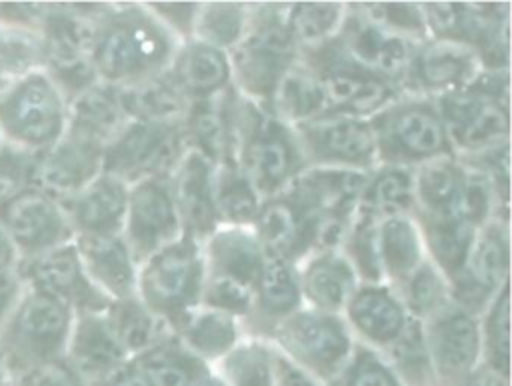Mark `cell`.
<instances>
[{
  "label": "cell",
  "mask_w": 512,
  "mask_h": 386,
  "mask_svg": "<svg viewBox=\"0 0 512 386\" xmlns=\"http://www.w3.org/2000/svg\"><path fill=\"white\" fill-rule=\"evenodd\" d=\"M180 42L144 2H104L92 46L100 82L122 88L168 70Z\"/></svg>",
  "instance_id": "obj_1"
},
{
  "label": "cell",
  "mask_w": 512,
  "mask_h": 386,
  "mask_svg": "<svg viewBox=\"0 0 512 386\" xmlns=\"http://www.w3.org/2000/svg\"><path fill=\"white\" fill-rule=\"evenodd\" d=\"M286 8V2H252L246 34L228 52L232 88L262 108L280 78L298 60L286 26Z\"/></svg>",
  "instance_id": "obj_2"
},
{
  "label": "cell",
  "mask_w": 512,
  "mask_h": 386,
  "mask_svg": "<svg viewBox=\"0 0 512 386\" xmlns=\"http://www.w3.org/2000/svg\"><path fill=\"white\" fill-rule=\"evenodd\" d=\"M74 310L64 302L26 288L0 326V368L18 376L66 354Z\"/></svg>",
  "instance_id": "obj_3"
},
{
  "label": "cell",
  "mask_w": 512,
  "mask_h": 386,
  "mask_svg": "<svg viewBox=\"0 0 512 386\" xmlns=\"http://www.w3.org/2000/svg\"><path fill=\"white\" fill-rule=\"evenodd\" d=\"M456 156L510 140V70H482L458 90L434 98Z\"/></svg>",
  "instance_id": "obj_4"
},
{
  "label": "cell",
  "mask_w": 512,
  "mask_h": 386,
  "mask_svg": "<svg viewBox=\"0 0 512 386\" xmlns=\"http://www.w3.org/2000/svg\"><path fill=\"white\" fill-rule=\"evenodd\" d=\"M234 162L262 200L280 194L306 168L292 128L240 96Z\"/></svg>",
  "instance_id": "obj_5"
},
{
  "label": "cell",
  "mask_w": 512,
  "mask_h": 386,
  "mask_svg": "<svg viewBox=\"0 0 512 386\" xmlns=\"http://www.w3.org/2000/svg\"><path fill=\"white\" fill-rule=\"evenodd\" d=\"M68 100L44 68H34L0 88V140L42 154L66 132Z\"/></svg>",
  "instance_id": "obj_6"
},
{
  "label": "cell",
  "mask_w": 512,
  "mask_h": 386,
  "mask_svg": "<svg viewBox=\"0 0 512 386\" xmlns=\"http://www.w3.org/2000/svg\"><path fill=\"white\" fill-rule=\"evenodd\" d=\"M204 284L202 246L182 234L138 264L136 296L172 334L200 306Z\"/></svg>",
  "instance_id": "obj_7"
},
{
  "label": "cell",
  "mask_w": 512,
  "mask_h": 386,
  "mask_svg": "<svg viewBox=\"0 0 512 386\" xmlns=\"http://www.w3.org/2000/svg\"><path fill=\"white\" fill-rule=\"evenodd\" d=\"M368 120L376 140L378 164L416 168L454 154L432 98L400 94Z\"/></svg>",
  "instance_id": "obj_8"
},
{
  "label": "cell",
  "mask_w": 512,
  "mask_h": 386,
  "mask_svg": "<svg viewBox=\"0 0 512 386\" xmlns=\"http://www.w3.org/2000/svg\"><path fill=\"white\" fill-rule=\"evenodd\" d=\"M268 342L324 386L342 372L356 348V340L340 314H326L306 306L278 324Z\"/></svg>",
  "instance_id": "obj_9"
},
{
  "label": "cell",
  "mask_w": 512,
  "mask_h": 386,
  "mask_svg": "<svg viewBox=\"0 0 512 386\" xmlns=\"http://www.w3.org/2000/svg\"><path fill=\"white\" fill-rule=\"evenodd\" d=\"M186 148L182 122L128 120L106 144L102 172L128 186L142 180L168 178Z\"/></svg>",
  "instance_id": "obj_10"
},
{
  "label": "cell",
  "mask_w": 512,
  "mask_h": 386,
  "mask_svg": "<svg viewBox=\"0 0 512 386\" xmlns=\"http://www.w3.org/2000/svg\"><path fill=\"white\" fill-rule=\"evenodd\" d=\"M326 48L342 62L378 76L402 92L416 44L374 22L362 2H346L342 24Z\"/></svg>",
  "instance_id": "obj_11"
},
{
  "label": "cell",
  "mask_w": 512,
  "mask_h": 386,
  "mask_svg": "<svg viewBox=\"0 0 512 386\" xmlns=\"http://www.w3.org/2000/svg\"><path fill=\"white\" fill-rule=\"evenodd\" d=\"M306 166L370 172L378 166L368 118L326 112L292 128Z\"/></svg>",
  "instance_id": "obj_12"
},
{
  "label": "cell",
  "mask_w": 512,
  "mask_h": 386,
  "mask_svg": "<svg viewBox=\"0 0 512 386\" xmlns=\"http://www.w3.org/2000/svg\"><path fill=\"white\" fill-rule=\"evenodd\" d=\"M510 284V220L492 218L474 238L464 270L450 282V298L480 318L494 296Z\"/></svg>",
  "instance_id": "obj_13"
},
{
  "label": "cell",
  "mask_w": 512,
  "mask_h": 386,
  "mask_svg": "<svg viewBox=\"0 0 512 386\" xmlns=\"http://www.w3.org/2000/svg\"><path fill=\"white\" fill-rule=\"evenodd\" d=\"M438 386H462L482 364L480 320L454 302L422 322Z\"/></svg>",
  "instance_id": "obj_14"
},
{
  "label": "cell",
  "mask_w": 512,
  "mask_h": 386,
  "mask_svg": "<svg viewBox=\"0 0 512 386\" xmlns=\"http://www.w3.org/2000/svg\"><path fill=\"white\" fill-rule=\"evenodd\" d=\"M182 234L168 178H152L128 186L126 216L120 236L136 264L176 242Z\"/></svg>",
  "instance_id": "obj_15"
},
{
  "label": "cell",
  "mask_w": 512,
  "mask_h": 386,
  "mask_svg": "<svg viewBox=\"0 0 512 386\" xmlns=\"http://www.w3.org/2000/svg\"><path fill=\"white\" fill-rule=\"evenodd\" d=\"M0 222L16 248L18 260H28L74 242L62 202L34 186L0 208Z\"/></svg>",
  "instance_id": "obj_16"
},
{
  "label": "cell",
  "mask_w": 512,
  "mask_h": 386,
  "mask_svg": "<svg viewBox=\"0 0 512 386\" xmlns=\"http://www.w3.org/2000/svg\"><path fill=\"white\" fill-rule=\"evenodd\" d=\"M298 58L320 76L328 112L372 118L402 94L394 84L342 62L326 46Z\"/></svg>",
  "instance_id": "obj_17"
},
{
  "label": "cell",
  "mask_w": 512,
  "mask_h": 386,
  "mask_svg": "<svg viewBox=\"0 0 512 386\" xmlns=\"http://www.w3.org/2000/svg\"><path fill=\"white\" fill-rule=\"evenodd\" d=\"M482 62L474 48L456 40L428 38L416 44L402 94L438 98L470 86L482 72Z\"/></svg>",
  "instance_id": "obj_18"
},
{
  "label": "cell",
  "mask_w": 512,
  "mask_h": 386,
  "mask_svg": "<svg viewBox=\"0 0 512 386\" xmlns=\"http://www.w3.org/2000/svg\"><path fill=\"white\" fill-rule=\"evenodd\" d=\"M16 270L26 288L64 302L74 314L104 312L110 306V300L88 280L74 242L18 260Z\"/></svg>",
  "instance_id": "obj_19"
},
{
  "label": "cell",
  "mask_w": 512,
  "mask_h": 386,
  "mask_svg": "<svg viewBox=\"0 0 512 386\" xmlns=\"http://www.w3.org/2000/svg\"><path fill=\"white\" fill-rule=\"evenodd\" d=\"M102 156L100 144L64 132L54 146L36 156L34 188L64 202L102 172Z\"/></svg>",
  "instance_id": "obj_20"
},
{
  "label": "cell",
  "mask_w": 512,
  "mask_h": 386,
  "mask_svg": "<svg viewBox=\"0 0 512 386\" xmlns=\"http://www.w3.org/2000/svg\"><path fill=\"white\" fill-rule=\"evenodd\" d=\"M368 172L306 166L282 190L310 220L320 216H354Z\"/></svg>",
  "instance_id": "obj_21"
},
{
  "label": "cell",
  "mask_w": 512,
  "mask_h": 386,
  "mask_svg": "<svg viewBox=\"0 0 512 386\" xmlns=\"http://www.w3.org/2000/svg\"><path fill=\"white\" fill-rule=\"evenodd\" d=\"M238 108L240 94L232 86L216 96L192 100L182 118L186 146L206 156L212 164L234 162Z\"/></svg>",
  "instance_id": "obj_22"
},
{
  "label": "cell",
  "mask_w": 512,
  "mask_h": 386,
  "mask_svg": "<svg viewBox=\"0 0 512 386\" xmlns=\"http://www.w3.org/2000/svg\"><path fill=\"white\" fill-rule=\"evenodd\" d=\"M342 318L356 344L382 352L402 334L412 316H408L394 288L376 282L358 284Z\"/></svg>",
  "instance_id": "obj_23"
},
{
  "label": "cell",
  "mask_w": 512,
  "mask_h": 386,
  "mask_svg": "<svg viewBox=\"0 0 512 386\" xmlns=\"http://www.w3.org/2000/svg\"><path fill=\"white\" fill-rule=\"evenodd\" d=\"M214 166L216 164H212L200 152L186 148L168 176V186L180 216L182 232L198 242L220 226L212 198Z\"/></svg>",
  "instance_id": "obj_24"
},
{
  "label": "cell",
  "mask_w": 512,
  "mask_h": 386,
  "mask_svg": "<svg viewBox=\"0 0 512 386\" xmlns=\"http://www.w3.org/2000/svg\"><path fill=\"white\" fill-rule=\"evenodd\" d=\"M128 202V184L112 174L100 172L72 198L64 200V212L76 236L122 234Z\"/></svg>",
  "instance_id": "obj_25"
},
{
  "label": "cell",
  "mask_w": 512,
  "mask_h": 386,
  "mask_svg": "<svg viewBox=\"0 0 512 386\" xmlns=\"http://www.w3.org/2000/svg\"><path fill=\"white\" fill-rule=\"evenodd\" d=\"M302 306L304 302L296 266L284 260L266 258L262 274L254 288L252 308L242 320V330L248 336L268 340L274 328Z\"/></svg>",
  "instance_id": "obj_26"
},
{
  "label": "cell",
  "mask_w": 512,
  "mask_h": 386,
  "mask_svg": "<svg viewBox=\"0 0 512 386\" xmlns=\"http://www.w3.org/2000/svg\"><path fill=\"white\" fill-rule=\"evenodd\" d=\"M312 220L284 194L262 200L252 230L266 258L300 264L310 254Z\"/></svg>",
  "instance_id": "obj_27"
},
{
  "label": "cell",
  "mask_w": 512,
  "mask_h": 386,
  "mask_svg": "<svg viewBox=\"0 0 512 386\" xmlns=\"http://www.w3.org/2000/svg\"><path fill=\"white\" fill-rule=\"evenodd\" d=\"M204 274L256 288L266 256L252 226H218L202 242Z\"/></svg>",
  "instance_id": "obj_28"
},
{
  "label": "cell",
  "mask_w": 512,
  "mask_h": 386,
  "mask_svg": "<svg viewBox=\"0 0 512 386\" xmlns=\"http://www.w3.org/2000/svg\"><path fill=\"white\" fill-rule=\"evenodd\" d=\"M74 246L88 280L110 302L136 294L138 264L120 234L76 236Z\"/></svg>",
  "instance_id": "obj_29"
},
{
  "label": "cell",
  "mask_w": 512,
  "mask_h": 386,
  "mask_svg": "<svg viewBox=\"0 0 512 386\" xmlns=\"http://www.w3.org/2000/svg\"><path fill=\"white\" fill-rule=\"evenodd\" d=\"M302 302L306 308L340 314L360 280L342 252H316L296 264Z\"/></svg>",
  "instance_id": "obj_30"
},
{
  "label": "cell",
  "mask_w": 512,
  "mask_h": 386,
  "mask_svg": "<svg viewBox=\"0 0 512 386\" xmlns=\"http://www.w3.org/2000/svg\"><path fill=\"white\" fill-rule=\"evenodd\" d=\"M64 358L90 384L130 356L114 336L104 312H84L74 314Z\"/></svg>",
  "instance_id": "obj_31"
},
{
  "label": "cell",
  "mask_w": 512,
  "mask_h": 386,
  "mask_svg": "<svg viewBox=\"0 0 512 386\" xmlns=\"http://www.w3.org/2000/svg\"><path fill=\"white\" fill-rule=\"evenodd\" d=\"M168 74L188 102L216 96L232 86L228 52L198 40H188L178 46Z\"/></svg>",
  "instance_id": "obj_32"
},
{
  "label": "cell",
  "mask_w": 512,
  "mask_h": 386,
  "mask_svg": "<svg viewBox=\"0 0 512 386\" xmlns=\"http://www.w3.org/2000/svg\"><path fill=\"white\" fill-rule=\"evenodd\" d=\"M264 110L288 128L326 114V96L316 70L298 58L276 84Z\"/></svg>",
  "instance_id": "obj_33"
},
{
  "label": "cell",
  "mask_w": 512,
  "mask_h": 386,
  "mask_svg": "<svg viewBox=\"0 0 512 386\" xmlns=\"http://www.w3.org/2000/svg\"><path fill=\"white\" fill-rule=\"evenodd\" d=\"M128 122L116 88L96 82L68 100L66 132L106 148V144Z\"/></svg>",
  "instance_id": "obj_34"
},
{
  "label": "cell",
  "mask_w": 512,
  "mask_h": 386,
  "mask_svg": "<svg viewBox=\"0 0 512 386\" xmlns=\"http://www.w3.org/2000/svg\"><path fill=\"white\" fill-rule=\"evenodd\" d=\"M376 250L382 284L400 286L424 260V244L414 216H392L378 220Z\"/></svg>",
  "instance_id": "obj_35"
},
{
  "label": "cell",
  "mask_w": 512,
  "mask_h": 386,
  "mask_svg": "<svg viewBox=\"0 0 512 386\" xmlns=\"http://www.w3.org/2000/svg\"><path fill=\"white\" fill-rule=\"evenodd\" d=\"M426 258L452 282L466 264L476 232L470 222L460 214H438V216H414Z\"/></svg>",
  "instance_id": "obj_36"
},
{
  "label": "cell",
  "mask_w": 512,
  "mask_h": 386,
  "mask_svg": "<svg viewBox=\"0 0 512 386\" xmlns=\"http://www.w3.org/2000/svg\"><path fill=\"white\" fill-rule=\"evenodd\" d=\"M180 344L212 366L244 336L242 322L230 314L198 306L174 332Z\"/></svg>",
  "instance_id": "obj_37"
},
{
  "label": "cell",
  "mask_w": 512,
  "mask_h": 386,
  "mask_svg": "<svg viewBox=\"0 0 512 386\" xmlns=\"http://www.w3.org/2000/svg\"><path fill=\"white\" fill-rule=\"evenodd\" d=\"M464 164L456 154L440 156L414 168V216L458 214Z\"/></svg>",
  "instance_id": "obj_38"
},
{
  "label": "cell",
  "mask_w": 512,
  "mask_h": 386,
  "mask_svg": "<svg viewBox=\"0 0 512 386\" xmlns=\"http://www.w3.org/2000/svg\"><path fill=\"white\" fill-rule=\"evenodd\" d=\"M116 94L128 120L182 122L190 104L170 78L168 70L158 76L116 88Z\"/></svg>",
  "instance_id": "obj_39"
},
{
  "label": "cell",
  "mask_w": 512,
  "mask_h": 386,
  "mask_svg": "<svg viewBox=\"0 0 512 386\" xmlns=\"http://www.w3.org/2000/svg\"><path fill=\"white\" fill-rule=\"evenodd\" d=\"M358 208L378 220L392 216H414V168L378 164L368 172Z\"/></svg>",
  "instance_id": "obj_40"
},
{
  "label": "cell",
  "mask_w": 512,
  "mask_h": 386,
  "mask_svg": "<svg viewBox=\"0 0 512 386\" xmlns=\"http://www.w3.org/2000/svg\"><path fill=\"white\" fill-rule=\"evenodd\" d=\"M104 314L114 336L130 358L140 356L148 348L172 336V330L158 316H154L136 294L122 300H112Z\"/></svg>",
  "instance_id": "obj_41"
},
{
  "label": "cell",
  "mask_w": 512,
  "mask_h": 386,
  "mask_svg": "<svg viewBox=\"0 0 512 386\" xmlns=\"http://www.w3.org/2000/svg\"><path fill=\"white\" fill-rule=\"evenodd\" d=\"M214 210L220 226H252L262 198L236 162L214 166Z\"/></svg>",
  "instance_id": "obj_42"
},
{
  "label": "cell",
  "mask_w": 512,
  "mask_h": 386,
  "mask_svg": "<svg viewBox=\"0 0 512 386\" xmlns=\"http://www.w3.org/2000/svg\"><path fill=\"white\" fill-rule=\"evenodd\" d=\"M210 368L224 386H272L274 346L264 338L244 334L238 344Z\"/></svg>",
  "instance_id": "obj_43"
},
{
  "label": "cell",
  "mask_w": 512,
  "mask_h": 386,
  "mask_svg": "<svg viewBox=\"0 0 512 386\" xmlns=\"http://www.w3.org/2000/svg\"><path fill=\"white\" fill-rule=\"evenodd\" d=\"M346 2H290L286 26L298 56L330 44L342 24Z\"/></svg>",
  "instance_id": "obj_44"
},
{
  "label": "cell",
  "mask_w": 512,
  "mask_h": 386,
  "mask_svg": "<svg viewBox=\"0 0 512 386\" xmlns=\"http://www.w3.org/2000/svg\"><path fill=\"white\" fill-rule=\"evenodd\" d=\"M252 2H198L192 40L230 52L246 34Z\"/></svg>",
  "instance_id": "obj_45"
},
{
  "label": "cell",
  "mask_w": 512,
  "mask_h": 386,
  "mask_svg": "<svg viewBox=\"0 0 512 386\" xmlns=\"http://www.w3.org/2000/svg\"><path fill=\"white\" fill-rule=\"evenodd\" d=\"M152 386H188L200 372L210 368L188 352L172 334L134 358Z\"/></svg>",
  "instance_id": "obj_46"
},
{
  "label": "cell",
  "mask_w": 512,
  "mask_h": 386,
  "mask_svg": "<svg viewBox=\"0 0 512 386\" xmlns=\"http://www.w3.org/2000/svg\"><path fill=\"white\" fill-rule=\"evenodd\" d=\"M380 356L402 386H438L420 320L410 318L402 334Z\"/></svg>",
  "instance_id": "obj_47"
},
{
  "label": "cell",
  "mask_w": 512,
  "mask_h": 386,
  "mask_svg": "<svg viewBox=\"0 0 512 386\" xmlns=\"http://www.w3.org/2000/svg\"><path fill=\"white\" fill-rule=\"evenodd\" d=\"M394 290L408 316L420 322L452 302L448 278L428 258Z\"/></svg>",
  "instance_id": "obj_48"
},
{
  "label": "cell",
  "mask_w": 512,
  "mask_h": 386,
  "mask_svg": "<svg viewBox=\"0 0 512 386\" xmlns=\"http://www.w3.org/2000/svg\"><path fill=\"white\" fill-rule=\"evenodd\" d=\"M478 320L482 366L510 378V284L494 296Z\"/></svg>",
  "instance_id": "obj_49"
},
{
  "label": "cell",
  "mask_w": 512,
  "mask_h": 386,
  "mask_svg": "<svg viewBox=\"0 0 512 386\" xmlns=\"http://www.w3.org/2000/svg\"><path fill=\"white\" fill-rule=\"evenodd\" d=\"M376 230H378V218L358 208L340 248V252L352 264L360 284L382 282L380 266H378V250H376Z\"/></svg>",
  "instance_id": "obj_50"
},
{
  "label": "cell",
  "mask_w": 512,
  "mask_h": 386,
  "mask_svg": "<svg viewBox=\"0 0 512 386\" xmlns=\"http://www.w3.org/2000/svg\"><path fill=\"white\" fill-rule=\"evenodd\" d=\"M366 14L386 30L420 44L428 40L422 2H362Z\"/></svg>",
  "instance_id": "obj_51"
},
{
  "label": "cell",
  "mask_w": 512,
  "mask_h": 386,
  "mask_svg": "<svg viewBox=\"0 0 512 386\" xmlns=\"http://www.w3.org/2000/svg\"><path fill=\"white\" fill-rule=\"evenodd\" d=\"M328 386H402L380 352L356 344L342 372Z\"/></svg>",
  "instance_id": "obj_52"
},
{
  "label": "cell",
  "mask_w": 512,
  "mask_h": 386,
  "mask_svg": "<svg viewBox=\"0 0 512 386\" xmlns=\"http://www.w3.org/2000/svg\"><path fill=\"white\" fill-rule=\"evenodd\" d=\"M254 300V290L220 276H206L200 292V306L212 308L238 318L240 322L248 316Z\"/></svg>",
  "instance_id": "obj_53"
},
{
  "label": "cell",
  "mask_w": 512,
  "mask_h": 386,
  "mask_svg": "<svg viewBox=\"0 0 512 386\" xmlns=\"http://www.w3.org/2000/svg\"><path fill=\"white\" fill-rule=\"evenodd\" d=\"M36 156L0 142V208L34 186Z\"/></svg>",
  "instance_id": "obj_54"
},
{
  "label": "cell",
  "mask_w": 512,
  "mask_h": 386,
  "mask_svg": "<svg viewBox=\"0 0 512 386\" xmlns=\"http://www.w3.org/2000/svg\"><path fill=\"white\" fill-rule=\"evenodd\" d=\"M144 4L180 44L192 40L198 2H144Z\"/></svg>",
  "instance_id": "obj_55"
},
{
  "label": "cell",
  "mask_w": 512,
  "mask_h": 386,
  "mask_svg": "<svg viewBox=\"0 0 512 386\" xmlns=\"http://www.w3.org/2000/svg\"><path fill=\"white\" fill-rule=\"evenodd\" d=\"M12 386H88V384L66 362V358H60L18 376L12 382Z\"/></svg>",
  "instance_id": "obj_56"
},
{
  "label": "cell",
  "mask_w": 512,
  "mask_h": 386,
  "mask_svg": "<svg viewBox=\"0 0 512 386\" xmlns=\"http://www.w3.org/2000/svg\"><path fill=\"white\" fill-rule=\"evenodd\" d=\"M272 386H324L312 374L290 362L274 348V384Z\"/></svg>",
  "instance_id": "obj_57"
},
{
  "label": "cell",
  "mask_w": 512,
  "mask_h": 386,
  "mask_svg": "<svg viewBox=\"0 0 512 386\" xmlns=\"http://www.w3.org/2000/svg\"><path fill=\"white\" fill-rule=\"evenodd\" d=\"M88 386H152L144 374V370L138 366L134 358H128L102 378L90 382Z\"/></svg>",
  "instance_id": "obj_58"
},
{
  "label": "cell",
  "mask_w": 512,
  "mask_h": 386,
  "mask_svg": "<svg viewBox=\"0 0 512 386\" xmlns=\"http://www.w3.org/2000/svg\"><path fill=\"white\" fill-rule=\"evenodd\" d=\"M24 292H26V286L16 268L0 270V326L8 318V314L14 310V306L18 304Z\"/></svg>",
  "instance_id": "obj_59"
},
{
  "label": "cell",
  "mask_w": 512,
  "mask_h": 386,
  "mask_svg": "<svg viewBox=\"0 0 512 386\" xmlns=\"http://www.w3.org/2000/svg\"><path fill=\"white\" fill-rule=\"evenodd\" d=\"M462 386H510V378H504L480 364Z\"/></svg>",
  "instance_id": "obj_60"
},
{
  "label": "cell",
  "mask_w": 512,
  "mask_h": 386,
  "mask_svg": "<svg viewBox=\"0 0 512 386\" xmlns=\"http://www.w3.org/2000/svg\"><path fill=\"white\" fill-rule=\"evenodd\" d=\"M18 266V254L16 248L6 232V228L0 222V270H10Z\"/></svg>",
  "instance_id": "obj_61"
},
{
  "label": "cell",
  "mask_w": 512,
  "mask_h": 386,
  "mask_svg": "<svg viewBox=\"0 0 512 386\" xmlns=\"http://www.w3.org/2000/svg\"><path fill=\"white\" fill-rule=\"evenodd\" d=\"M188 386H224L220 382V378L212 372V368H206L204 372H200Z\"/></svg>",
  "instance_id": "obj_62"
},
{
  "label": "cell",
  "mask_w": 512,
  "mask_h": 386,
  "mask_svg": "<svg viewBox=\"0 0 512 386\" xmlns=\"http://www.w3.org/2000/svg\"><path fill=\"white\" fill-rule=\"evenodd\" d=\"M0 386H12V380H10V376L0 368Z\"/></svg>",
  "instance_id": "obj_63"
},
{
  "label": "cell",
  "mask_w": 512,
  "mask_h": 386,
  "mask_svg": "<svg viewBox=\"0 0 512 386\" xmlns=\"http://www.w3.org/2000/svg\"><path fill=\"white\" fill-rule=\"evenodd\" d=\"M0 142H2V140H0Z\"/></svg>",
  "instance_id": "obj_64"
}]
</instances>
